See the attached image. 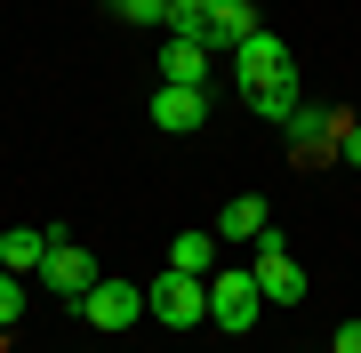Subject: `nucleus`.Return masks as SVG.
Wrapping results in <instances>:
<instances>
[{
    "mask_svg": "<svg viewBox=\"0 0 361 353\" xmlns=\"http://www.w3.org/2000/svg\"><path fill=\"white\" fill-rule=\"evenodd\" d=\"M80 314H89L97 329H129L137 314H153V305H145V289H137V281H97L89 297H80Z\"/></svg>",
    "mask_w": 361,
    "mask_h": 353,
    "instance_id": "7",
    "label": "nucleus"
},
{
    "mask_svg": "<svg viewBox=\"0 0 361 353\" xmlns=\"http://www.w3.org/2000/svg\"><path fill=\"white\" fill-rule=\"evenodd\" d=\"M121 25H169V0H113Z\"/></svg>",
    "mask_w": 361,
    "mask_h": 353,
    "instance_id": "16",
    "label": "nucleus"
},
{
    "mask_svg": "<svg viewBox=\"0 0 361 353\" xmlns=\"http://www.w3.org/2000/svg\"><path fill=\"white\" fill-rule=\"evenodd\" d=\"M233 73H241V89H257V80H289V73H297V49H289L281 32L257 25L241 49H233Z\"/></svg>",
    "mask_w": 361,
    "mask_h": 353,
    "instance_id": "4",
    "label": "nucleus"
},
{
    "mask_svg": "<svg viewBox=\"0 0 361 353\" xmlns=\"http://www.w3.org/2000/svg\"><path fill=\"white\" fill-rule=\"evenodd\" d=\"M265 225H273V217H265V201H257V193H233V201H225V217H217V241H257Z\"/></svg>",
    "mask_w": 361,
    "mask_h": 353,
    "instance_id": "12",
    "label": "nucleus"
},
{
    "mask_svg": "<svg viewBox=\"0 0 361 353\" xmlns=\"http://www.w3.org/2000/svg\"><path fill=\"white\" fill-rule=\"evenodd\" d=\"M40 281H49V297H89V289H97V257H89V249H73L65 233H56V249H49V265H40Z\"/></svg>",
    "mask_w": 361,
    "mask_h": 353,
    "instance_id": "6",
    "label": "nucleus"
},
{
    "mask_svg": "<svg viewBox=\"0 0 361 353\" xmlns=\"http://www.w3.org/2000/svg\"><path fill=\"white\" fill-rule=\"evenodd\" d=\"M153 120L169 137H193L201 120H209V89H177V80H161V97H153Z\"/></svg>",
    "mask_w": 361,
    "mask_h": 353,
    "instance_id": "8",
    "label": "nucleus"
},
{
    "mask_svg": "<svg viewBox=\"0 0 361 353\" xmlns=\"http://www.w3.org/2000/svg\"><path fill=\"white\" fill-rule=\"evenodd\" d=\"M249 249H257V257H249V273H257V289H265V305H297V297H305V273H297L289 241L273 233V225H265V233L249 241Z\"/></svg>",
    "mask_w": 361,
    "mask_h": 353,
    "instance_id": "2",
    "label": "nucleus"
},
{
    "mask_svg": "<svg viewBox=\"0 0 361 353\" xmlns=\"http://www.w3.org/2000/svg\"><path fill=\"white\" fill-rule=\"evenodd\" d=\"M241 97H249L265 120H281V129H289V113H297V73H289V80H257V89H241Z\"/></svg>",
    "mask_w": 361,
    "mask_h": 353,
    "instance_id": "14",
    "label": "nucleus"
},
{
    "mask_svg": "<svg viewBox=\"0 0 361 353\" xmlns=\"http://www.w3.org/2000/svg\"><path fill=\"white\" fill-rule=\"evenodd\" d=\"M161 80H177V89H209V40H169V49H161Z\"/></svg>",
    "mask_w": 361,
    "mask_h": 353,
    "instance_id": "10",
    "label": "nucleus"
},
{
    "mask_svg": "<svg viewBox=\"0 0 361 353\" xmlns=\"http://www.w3.org/2000/svg\"><path fill=\"white\" fill-rule=\"evenodd\" d=\"M329 353H361V321H345V329H337V337H329Z\"/></svg>",
    "mask_w": 361,
    "mask_h": 353,
    "instance_id": "19",
    "label": "nucleus"
},
{
    "mask_svg": "<svg viewBox=\"0 0 361 353\" xmlns=\"http://www.w3.org/2000/svg\"><path fill=\"white\" fill-rule=\"evenodd\" d=\"M16 314H25V289H16V273H8V265H0V329H8Z\"/></svg>",
    "mask_w": 361,
    "mask_h": 353,
    "instance_id": "17",
    "label": "nucleus"
},
{
    "mask_svg": "<svg viewBox=\"0 0 361 353\" xmlns=\"http://www.w3.org/2000/svg\"><path fill=\"white\" fill-rule=\"evenodd\" d=\"M169 40H209V0H169Z\"/></svg>",
    "mask_w": 361,
    "mask_h": 353,
    "instance_id": "15",
    "label": "nucleus"
},
{
    "mask_svg": "<svg viewBox=\"0 0 361 353\" xmlns=\"http://www.w3.org/2000/svg\"><path fill=\"white\" fill-rule=\"evenodd\" d=\"M145 305H153L169 329H201L209 321V281L201 273H161L153 289H145Z\"/></svg>",
    "mask_w": 361,
    "mask_h": 353,
    "instance_id": "3",
    "label": "nucleus"
},
{
    "mask_svg": "<svg viewBox=\"0 0 361 353\" xmlns=\"http://www.w3.org/2000/svg\"><path fill=\"white\" fill-rule=\"evenodd\" d=\"M49 249H56V233L8 225V233H0V265H8V273H40V265H49Z\"/></svg>",
    "mask_w": 361,
    "mask_h": 353,
    "instance_id": "9",
    "label": "nucleus"
},
{
    "mask_svg": "<svg viewBox=\"0 0 361 353\" xmlns=\"http://www.w3.org/2000/svg\"><path fill=\"white\" fill-rule=\"evenodd\" d=\"M257 314H265V289H257V273L249 265H233V273H209V321L217 329H257Z\"/></svg>",
    "mask_w": 361,
    "mask_h": 353,
    "instance_id": "1",
    "label": "nucleus"
},
{
    "mask_svg": "<svg viewBox=\"0 0 361 353\" xmlns=\"http://www.w3.org/2000/svg\"><path fill=\"white\" fill-rule=\"evenodd\" d=\"M337 161H345V169H361V120H345V137H337Z\"/></svg>",
    "mask_w": 361,
    "mask_h": 353,
    "instance_id": "18",
    "label": "nucleus"
},
{
    "mask_svg": "<svg viewBox=\"0 0 361 353\" xmlns=\"http://www.w3.org/2000/svg\"><path fill=\"white\" fill-rule=\"evenodd\" d=\"M337 137H345V113H329V105H297V113H289V144H297L305 169L337 153Z\"/></svg>",
    "mask_w": 361,
    "mask_h": 353,
    "instance_id": "5",
    "label": "nucleus"
},
{
    "mask_svg": "<svg viewBox=\"0 0 361 353\" xmlns=\"http://www.w3.org/2000/svg\"><path fill=\"white\" fill-rule=\"evenodd\" d=\"M257 32V8L249 0H209V49H241Z\"/></svg>",
    "mask_w": 361,
    "mask_h": 353,
    "instance_id": "11",
    "label": "nucleus"
},
{
    "mask_svg": "<svg viewBox=\"0 0 361 353\" xmlns=\"http://www.w3.org/2000/svg\"><path fill=\"white\" fill-rule=\"evenodd\" d=\"M209 265H217V233H177L169 241V273H201L209 281Z\"/></svg>",
    "mask_w": 361,
    "mask_h": 353,
    "instance_id": "13",
    "label": "nucleus"
}]
</instances>
